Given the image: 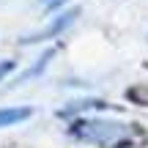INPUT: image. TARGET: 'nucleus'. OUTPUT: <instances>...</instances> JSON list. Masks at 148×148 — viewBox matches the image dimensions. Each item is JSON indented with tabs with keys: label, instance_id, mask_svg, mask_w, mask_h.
Returning <instances> with one entry per match:
<instances>
[{
	"label": "nucleus",
	"instance_id": "7ed1b4c3",
	"mask_svg": "<svg viewBox=\"0 0 148 148\" xmlns=\"http://www.w3.org/2000/svg\"><path fill=\"white\" fill-rule=\"evenodd\" d=\"M33 115L30 107H3L0 110V129L3 126H14V123H22Z\"/></svg>",
	"mask_w": 148,
	"mask_h": 148
},
{
	"label": "nucleus",
	"instance_id": "39448f33",
	"mask_svg": "<svg viewBox=\"0 0 148 148\" xmlns=\"http://www.w3.org/2000/svg\"><path fill=\"white\" fill-rule=\"evenodd\" d=\"M101 107H107V104H104V101H99V99L74 101L71 107H63V110H60V115H74V112H82V110H101Z\"/></svg>",
	"mask_w": 148,
	"mask_h": 148
},
{
	"label": "nucleus",
	"instance_id": "20e7f679",
	"mask_svg": "<svg viewBox=\"0 0 148 148\" xmlns=\"http://www.w3.org/2000/svg\"><path fill=\"white\" fill-rule=\"evenodd\" d=\"M52 58H55V49H47V52H44L41 58H38V63H36V66H30V69H27V71H25V74L19 77V82H27V79L38 77V74H41V71H44V69L49 66V60H52Z\"/></svg>",
	"mask_w": 148,
	"mask_h": 148
},
{
	"label": "nucleus",
	"instance_id": "6e6552de",
	"mask_svg": "<svg viewBox=\"0 0 148 148\" xmlns=\"http://www.w3.org/2000/svg\"><path fill=\"white\" fill-rule=\"evenodd\" d=\"M44 3H52V0H44Z\"/></svg>",
	"mask_w": 148,
	"mask_h": 148
},
{
	"label": "nucleus",
	"instance_id": "f257e3e1",
	"mask_svg": "<svg viewBox=\"0 0 148 148\" xmlns=\"http://www.w3.org/2000/svg\"><path fill=\"white\" fill-rule=\"evenodd\" d=\"M71 137L82 140V143H96V145H112L121 143L132 134V126L121 121H99V118H88V121H74L69 129Z\"/></svg>",
	"mask_w": 148,
	"mask_h": 148
},
{
	"label": "nucleus",
	"instance_id": "423d86ee",
	"mask_svg": "<svg viewBox=\"0 0 148 148\" xmlns=\"http://www.w3.org/2000/svg\"><path fill=\"white\" fill-rule=\"evenodd\" d=\"M126 99L132 101V104H143V107H148V82L132 85V88L126 90Z\"/></svg>",
	"mask_w": 148,
	"mask_h": 148
},
{
	"label": "nucleus",
	"instance_id": "f03ea898",
	"mask_svg": "<svg viewBox=\"0 0 148 148\" xmlns=\"http://www.w3.org/2000/svg\"><path fill=\"white\" fill-rule=\"evenodd\" d=\"M77 16H79V11H69V14L58 16V19H55L52 25L47 27V30L36 33V36H27V38H22V44H33V41H47V38H55V36H60V33H63L66 27H71V25H74V19H77Z\"/></svg>",
	"mask_w": 148,
	"mask_h": 148
},
{
	"label": "nucleus",
	"instance_id": "0eeeda50",
	"mask_svg": "<svg viewBox=\"0 0 148 148\" xmlns=\"http://www.w3.org/2000/svg\"><path fill=\"white\" fill-rule=\"evenodd\" d=\"M14 66H16L14 60H0V82H3V79L8 77L11 71H14Z\"/></svg>",
	"mask_w": 148,
	"mask_h": 148
}]
</instances>
